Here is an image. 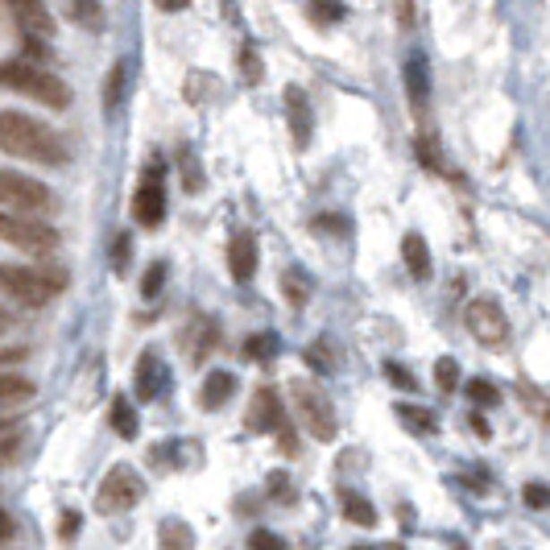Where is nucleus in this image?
<instances>
[{
  "instance_id": "1",
  "label": "nucleus",
  "mask_w": 550,
  "mask_h": 550,
  "mask_svg": "<svg viewBox=\"0 0 550 550\" xmlns=\"http://www.w3.org/2000/svg\"><path fill=\"white\" fill-rule=\"evenodd\" d=\"M0 150L13 158L38 166H63L66 162V145L50 125L25 116V112H0Z\"/></svg>"
},
{
  "instance_id": "2",
  "label": "nucleus",
  "mask_w": 550,
  "mask_h": 550,
  "mask_svg": "<svg viewBox=\"0 0 550 550\" xmlns=\"http://www.w3.org/2000/svg\"><path fill=\"white\" fill-rule=\"evenodd\" d=\"M0 83L13 87L17 96H30L46 108H66L71 104V87L63 83V75H55L50 66L33 63V58H9L0 63Z\"/></svg>"
},
{
  "instance_id": "3",
  "label": "nucleus",
  "mask_w": 550,
  "mask_h": 550,
  "mask_svg": "<svg viewBox=\"0 0 550 550\" xmlns=\"http://www.w3.org/2000/svg\"><path fill=\"white\" fill-rule=\"evenodd\" d=\"M66 290V270H38V265H9L0 261V294L21 306H46Z\"/></svg>"
},
{
  "instance_id": "4",
  "label": "nucleus",
  "mask_w": 550,
  "mask_h": 550,
  "mask_svg": "<svg viewBox=\"0 0 550 550\" xmlns=\"http://www.w3.org/2000/svg\"><path fill=\"white\" fill-rule=\"evenodd\" d=\"M0 211L42 219L55 211V191L21 170H0Z\"/></svg>"
},
{
  "instance_id": "5",
  "label": "nucleus",
  "mask_w": 550,
  "mask_h": 550,
  "mask_svg": "<svg viewBox=\"0 0 550 550\" xmlns=\"http://www.w3.org/2000/svg\"><path fill=\"white\" fill-rule=\"evenodd\" d=\"M290 398H294V414H298V422H303L306 431H311V439L327 443L335 439V406L331 398H327V389H319L314 381H294L290 385Z\"/></svg>"
},
{
  "instance_id": "6",
  "label": "nucleus",
  "mask_w": 550,
  "mask_h": 550,
  "mask_svg": "<svg viewBox=\"0 0 550 550\" xmlns=\"http://www.w3.org/2000/svg\"><path fill=\"white\" fill-rule=\"evenodd\" d=\"M0 240L13 248H21L30 257H46L58 248V228H50L46 219H30V216H13V211H0Z\"/></svg>"
},
{
  "instance_id": "7",
  "label": "nucleus",
  "mask_w": 550,
  "mask_h": 550,
  "mask_svg": "<svg viewBox=\"0 0 550 550\" xmlns=\"http://www.w3.org/2000/svg\"><path fill=\"white\" fill-rule=\"evenodd\" d=\"M145 496V480H141L137 468L129 464H116L104 480H99V493H96V505L99 513H125V509H133Z\"/></svg>"
},
{
  "instance_id": "8",
  "label": "nucleus",
  "mask_w": 550,
  "mask_h": 550,
  "mask_svg": "<svg viewBox=\"0 0 550 550\" xmlns=\"http://www.w3.org/2000/svg\"><path fill=\"white\" fill-rule=\"evenodd\" d=\"M464 323H468V331L485 348H493V352H501V348L509 344V319H505V311H501V303H493V298H472L464 311Z\"/></svg>"
},
{
  "instance_id": "9",
  "label": "nucleus",
  "mask_w": 550,
  "mask_h": 550,
  "mask_svg": "<svg viewBox=\"0 0 550 550\" xmlns=\"http://www.w3.org/2000/svg\"><path fill=\"white\" fill-rule=\"evenodd\" d=\"M133 216L141 228H158L166 219V186L158 178V170H145L137 194H133Z\"/></svg>"
},
{
  "instance_id": "10",
  "label": "nucleus",
  "mask_w": 550,
  "mask_h": 550,
  "mask_svg": "<svg viewBox=\"0 0 550 550\" xmlns=\"http://www.w3.org/2000/svg\"><path fill=\"white\" fill-rule=\"evenodd\" d=\"M281 422H286V410H281V398H278V389L270 385H261L253 398H248V414H245V426L248 431H278Z\"/></svg>"
},
{
  "instance_id": "11",
  "label": "nucleus",
  "mask_w": 550,
  "mask_h": 550,
  "mask_svg": "<svg viewBox=\"0 0 550 550\" xmlns=\"http://www.w3.org/2000/svg\"><path fill=\"white\" fill-rule=\"evenodd\" d=\"M4 9H9V17L25 30V38H50L55 33V17L46 13L42 0H4Z\"/></svg>"
},
{
  "instance_id": "12",
  "label": "nucleus",
  "mask_w": 550,
  "mask_h": 550,
  "mask_svg": "<svg viewBox=\"0 0 550 550\" xmlns=\"http://www.w3.org/2000/svg\"><path fill=\"white\" fill-rule=\"evenodd\" d=\"M216 344H219V327H216V319H207V314H194V323L183 331V352H186V360H207V352H216Z\"/></svg>"
},
{
  "instance_id": "13",
  "label": "nucleus",
  "mask_w": 550,
  "mask_h": 550,
  "mask_svg": "<svg viewBox=\"0 0 550 550\" xmlns=\"http://www.w3.org/2000/svg\"><path fill=\"white\" fill-rule=\"evenodd\" d=\"M228 270H232V278H236L240 286L253 281V273H257V240L248 236V232L228 240Z\"/></svg>"
},
{
  "instance_id": "14",
  "label": "nucleus",
  "mask_w": 550,
  "mask_h": 550,
  "mask_svg": "<svg viewBox=\"0 0 550 550\" xmlns=\"http://www.w3.org/2000/svg\"><path fill=\"white\" fill-rule=\"evenodd\" d=\"M286 108H290L294 145H298V150H306V145H311V104H306L303 87H286Z\"/></svg>"
},
{
  "instance_id": "15",
  "label": "nucleus",
  "mask_w": 550,
  "mask_h": 550,
  "mask_svg": "<svg viewBox=\"0 0 550 550\" xmlns=\"http://www.w3.org/2000/svg\"><path fill=\"white\" fill-rule=\"evenodd\" d=\"M232 393H236V377L228 368H216V373H207L203 389H199V401H203V410H219V406H228Z\"/></svg>"
},
{
  "instance_id": "16",
  "label": "nucleus",
  "mask_w": 550,
  "mask_h": 550,
  "mask_svg": "<svg viewBox=\"0 0 550 550\" xmlns=\"http://www.w3.org/2000/svg\"><path fill=\"white\" fill-rule=\"evenodd\" d=\"M33 393H38V389H33L30 377H21V373H9V368H0V410H17V406H25Z\"/></svg>"
},
{
  "instance_id": "17",
  "label": "nucleus",
  "mask_w": 550,
  "mask_h": 550,
  "mask_svg": "<svg viewBox=\"0 0 550 550\" xmlns=\"http://www.w3.org/2000/svg\"><path fill=\"white\" fill-rule=\"evenodd\" d=\"M162 381H166V368H162V360H158V352H145V357L137 360V398L153 401L158 389H162Z\"/></svg>"
},
{
  "instance_id": "18",
  "label": "nucleus",
  "mask_w": 550,
  "mask_h": 550,
  "mask_svg": "<svg viewBox=\"0 0 550 550\" xmlns=\"http://www.w3.org/2000/svg\"><path fill=\"white\" fill-rule=\"evenodd\" d=\"M401 261H406L410 278H418V281L431 278V248H426V240H422L418 232H406V240H401Z\"/></svg>"
},
{
  "instance_id": "19",
  "label": "nucleus",
  "mask_w": 550,
  "mask_h": 550,
  "mask_svg": "<svg viewBox=\"0 0 550 550\" xmlns=\"http://www.w3.org/2000/svg\"><path fill=\"white\" fill-rule=\"evenodd\" d=\"M339 505H344V518L352 521V526H360V529H373V526H377V509H373V501H368V496L344 488V493H339Z\"/></svg>"
},
{
  "instance_id": "20",
  "label": "nucleus",
  "mask_w": 550,
  "mask_h": 550,
  "mask_svg": "<svg viewBox=\"0 0 550 550\" xmlns=\"http://www.w3.org/2000/svg\"><path fill=\"white\" fill-rule=\"evenodd\" d=\"M158 546L162 550H194V529L183 518H166L158 526Z\"/></svg>"
},
{
  "instance_id": "21",
  "label": "nucleus",
  "mask_w": 550,
  "mask_h": 550,
  "mask_svg": "<svg viewBox=\"0 0 550 550\" xmlns=\"http://www.w3.org/2000/svg\"><path fill=\"white\" fill-rule=\"evenodd\" d=\"M406 87H410V99L414 108H426V96H431V79H426V63L422 58H410L406 63Z\"/></svg>"
},
{
  "instance_id": "22",
  "label": "nucleus",
  "mask_w": 550,
  "mask_h": 550,
  "mask_svg": "<svg viewBox=\"0 0 550 550\" xmlns=\"http://www.w3.org/2000/svg\"><path fill=\"white\" fill-rule=\"evenodd\" d=\"M344 0H306V17L314 25H339L344 21Z\"/></svg>"
},
{
  "instance_id": "23",
  "label": "nucleus",
  "mask_w": 550,
  "mask_h": 550,
  "mask_svg": "<svg viewBox=\"0 0 550 550\" xmlns=\"http://www.w3.org/2000/svg\"><path fill=\"white\" fill-rule=\"evenodd\" d=\"M464 393H468V401H472V406H480V410H488V406H496V401H501V389H496L493 381H485V377H472L464 385Z\"/></svg>"
},
{
  "instance_id": "24",
  "label": "nucleus",
  "mask_w": 550,
  "mask_h": 550,
  "mask_svg": "<svg viewBox=\"0 0 550 550\" xmlns=\"http://www.w3.org/2000/svg\"><path fill=\"white\" fill-rule=\"evenodd\" d=\"M281 290H286V298H290L294 306H306V298H311V281H306L303 270H286L281 273Z\"/></svg>"
},
{
  "instance_id": "25",
  "label": "nucleus",
  "mask_w": 550,
  "mask_h": 550,
  "mask_svg": "<svg viewBox=\"0 0 550 550\" xmlns=\"http://www.w3.org/2000/svg\"><path fill=\"white\" fill-rule=\"evenodd\" d=\"M71 21L83 25V30H99V25H104L99 0H71Z\"/></svg>"
},
{
  "instance_id": "26",
  "label": "nucleus",
  "mask_w": 550,
  "mask_h": 550,
  "mask_svg": "<svg viewBox=\"0 0 550 550\" xmlns=\"http://www.w3.org/2000/svg\"><path fill=\"white\" fill-rule=\"evenodd\" d=\"M112 431H116L120 439H133V434H137V414H133L129 398L112 401Z\"/></svg>"
},
{
  "instance_id": "27",
  "label": "nucleus",
  "mask_w": 550,
  "mask_h": 550,
  "mask_svg": "<svg viewBox=\"0 0 550 550\" xmlns=\"http://www.w3.org/2000/svg\"><path fill=\"white\" fill-rule=\"evenodd\" d=\"M393 414H398V418L406 422L414 434H434V431H439V422H434L426 410H418V406H398Z\"/></svg>"
},
{
  "instance_id": "28",
  "label": "nucleus",
  "mask_w": 550,
  "mask_h": 550,
  "mask_svg": "<svg viewBox=\"0 0 550 550\" xmlns=\"http://www.w3.org/2000/svg\"><path fill=\"white\" fill-rule=\"evenodd\" d=\"M434 381H439L443 393H455V385H460V365H455L451 357H439L434 360Z\"/></svg>"
},
{
  "instance_id": "29",
  "label": "nucleus",
  "mask_w": 550,
  "mask_h": 550,
  "mask_svg": "<svg viewBox=\"0 0 550 550\" xmlns=\"http://www.w3.org/2000/svg\"><path fill=\"white\" fill-rule=\"evenodd\" d=\"M385 377H389V385L406 389V393H414V389H418V381H414L410 368H406V365H393V360H385Z\"/></svg>"
},
{
  "instance_id": "30",
  "label": "nucleus",
  "mask_w": 550,
  "mask_h": 550,
  "mask_svg": "<svg viewBox=\"0 0 550 550\" xmlns=\"http://www.w3.org/2000/svg\"><path fill=\"white\" fill-rule=\"evenodd\" d=\"M162 281H166V265H162V261H153L150 270H145V281H141V294H145V298H158Z\"/></svg>"
},
{
  "instance_id": "31",
  "label": "nucleus",
  "mask_w": 550,
  "mask_h": 550,
  "mask_svg": "<svg viewBox=\"0 0 550 550\" xmlns=\"http://www.w3.org/2000/svg\"><path fill=\"white\" fill-rule=\"evenodd\" d=\"M248 550H286V542H281L273 529H253V534H248Z\"/></svg>"
},
{
  "instance_id": "32",
  "label": "nucleus",
  "mask_w": 550,
  "mask_h": 550,
  "mask_svg": "<svg viewBox=\"0 0 550 550\" xmlns=\"http://www.w3.org/2000/svg\"><path fill=\"white\" fill-rule=\"evenodd\" d=\"M125 79H129V71H125V63H116L108 75V112L120 108V87H125Z\"/></svg>"
},
{
  "instance_id": "33",
  "label": "nucleus",
  "mask_w": 550,
  "mask_h": 550,
  "mask_svg": "<svg viewBox=\"0 0 550 550\" xmlns=\"http://www.w3.org/2000/svg\"><path fill=\"white\" fill-rule=\"evenodd\" d=\"M248 357H253V360H270L273 357V335H253V339H248Z\"/></svg>"
},
{
  "instance_id": "34",
  "label": "nucleus",
  "mask_w": 550,
  "mask_h": 550,
  "mask_svg": "<svg viewBox=\"0 0 550 550\" xmlns=\"http://www.w3.org/2000/svg\"><path fill=\"white\" fill-rule=\"evenodd\" d=\"M265 488H270L273 501H290V496H294V493H290V476H286V472H273Z\"/></svg>"
},
{
  "instance_id": "35",
  "label": "nucleus",
  "mask_w": 550,
  "mask_h": 550,
  "mask_svg": "<svg viewBox=\"0 0 550 550\" xmlns=\"http://www.w3.org/2000/svg\"><path fill=\"white\" fill-rule=\"evenodd\" d=\"M521 496H526V505H529V509H538V513L550 505V493H546V485H526V493H521Z\"/></svg>"
},
{
  "instance_id": "36",
  "label": "nucleus",
  "mask_w": 550,
  "mask_h": 550,
  "mask_svg": "<svg viewBox=\"0 0 550 550\" xmlns=\"http://www.w3.org/2000/svg\"><path fill=\"white\" fill-rule=\"evenodd\" d=\"M278 451L281 455H294V451H298V439H294V431L286 426V422L278 426Z\"/></svg>"
},
{
  "instance_id": "37",
  "label": "nucleus",
  "mask_w": 550,
  "mask_h": 550,
  "mask_svg": "<svg viewBox=\"0 0 550 550\" xmlns=\"http://www.w3.org/2000/svg\"><path fill=\"white\" fill-rule=\"evenodd\" d=\"M58 534H63V538H75V534H79V513H75V509H63V521H58Z\"/></svg>"
},
{
  "instance_id": "38",
  "label": "nucleus",
  "mask_w": 550,
  "mask_h": 550,
  "mask_svg": "<svg viewBox=\"0 0 550 550\" xmlns=\"http://www.w3.org/2000/svg\"><path fill=\"white\" fill-rule=\"evenodd\" d=\"M240 63H245V83H257L261 79V66H257V58H253V50H240Z\"/></svg>"
},
{
  "instance_id": "39",
  "label": "nucleus",
  "mask_w": 550,
  "mask_h": 550,
  "mask_svg": "<svg viewBox=\"0 0 550 550\" xmlns=\"http://www.w3.org/2000/svg\"><path fill=\"white\" fill-rule=\"evenodd\" d=\"M129 257H133V245H129V236H120V240H116V257H112V265H116V273H125V265H129Z\"/></svg>"
},
{
  "instance_id": "40",
  "label": "nucleus",
  "mask_w": 550,
  "mask_h": 550,
  "mask_svg": "<svg viewBox=\"0 0 550 550\" xmlns=\"http://www.w3.org/2000/svg\"><path fill=\"white\" fill-rule=\"evenodd\" d=\"M153 4H158L162 13H183L186 4H191V0H153Z\"/></svg>"
},
{
  "instance_id": "41",
  "label": "nucleus",
  "mask_w": 550,
  "mask_h": 550,
  "mask_svg": "<svg viewBox=\"0 0 550 550\" xmlns=\"http://www.w3.org/2000/svg\"><path fill=\"white\" fill-rule=\"evenodd\" d=\"M21 357H25V348H9V352H0V368H4V365H17Z\"/></svg>"
},
{
  "instance_id": "42",
  "label": "nucleus",
  "mask_w": 550,
  "mask_h": 550,
  "mask_svg": "<svg viewBox=\"0 0 550 550\" xmlns=\"http://www.w3.org/2000/svg\"><path fill=\"white\" fill-rule=\"evenodd\" d=\"M9 534H13V521H9V513H4V509H0V542L9 538Z\"/></svg>"
},
{
  "instance_id": "43",
  "label": "nucleus",
  "mask_w": 550,
  "mask_h": 550,
  "mask_svg": "<svg viewBox=\"0 0 550 550\" xmlns=\"http://www.w3.org/2000/svg\"><path fill=\"white\" fill-rule=\"evenodd\" d=\"M9 327H13V314H9V311H4V306H0V335L9 331Z\"/></svg>"
},
{
  "instance_id": "44",
  "label": "nucleus",
  "mask_w": 550,
  "mask_h": 550,
  "mask_svg": "<svg viewBox=\"0 0 550 550\" xmlns=\"http://www.w3.org/2000/svg\"><path fill=\"white\" fill-rule=\"evenodd\" d=\"M0 431H13V414H0Z\"/></svg>"
},
{
  "instance_id": "45",
  "label": "nucleus",
  "mask_w": 550,
  "mask_h": 550,
  "mask_svg": "<svg viewBox=\"0 0 550 550\" xmlns=\"http://www.w3.org/2000/svg\"><path fill=\"white\" fill-rule=\"evenodd\" d=\"M385 550H406V546H398V542H389V546Z\"/></svg>"
},
{
  "instance_id": "46",
  "label": "nucleus",
  "mask_w": 550,
  "mask_h": 550,
  "mask_svg": "<svg viewBox=\"0 0 550 550\" xmlns=\"http://www.w3.org/2000/svg\"><path fill=\"white\" fill-rule=\"evenodd\" d=\"M352 550H373V546H352Z\"/></svg>"
},
{
  "instance_id": "47",
  "label": "nucleus",
  "mask_w": 550,
  "mask_h": 550,
  "mask_svg": "<svg viewBox=\"0 0 550 550\" xmlns=\"http://www.w3.org/2000/svg\"><path fill=\"white\" fill-rule=\"evenodd\" d=\"M451 550H464V546H451Z\"/></svg>"
}]
</instances>
